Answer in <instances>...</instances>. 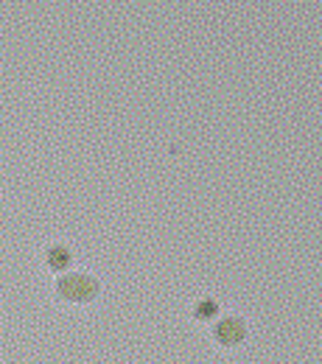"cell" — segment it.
I'll list each match as a JSON object with an SVG mask.
<instances>
[{"label":"cell","mask_w":322,"mask_h":364,"mask_svg":"<svg viewBox=\"0 0 322 364\" xmlns=\"http://www.w3.org/2000/svg\"><path fill=\"white\" fill-rule=\"evenodd\" d=\"M56 294L68 303H92L101 294V283L85 269H68L56 277Z\"/></svg>","instance_id":"1"},{"label":"cell","mask_w":322,"mask_h":364,"mask_svg":"<svg viewBox=\"0 0 322 364\" xmlns=\"http://www.w3.org/2000/svg\"><path fill=\"white\" fill-rule=\"evenodd\" d=\"M247 336H249V325H247V319L238 317V314L222 317L213 325V339L222 348H238V345L247 342Z\"/></svg>","instance_id":"2"},{"label":"cell","mask_w":322,"mask_h":364,"mask_svg":"<svg viewBox=\"0 0 322 364\" xmlns=\"http://www.w3.org/2000/svg\"><path fill=\"white\" fill-rule=\"evenodd\" d=\"M45 264L56 274L68 272V269L73 267V252H70L68 247H62V244H53V247L45 252Z\"/></svg>","instance_id":"3"},{"label":"cell","mask_w":322,"mask_h":364,"mask_svg":"<svg viewBox=\"0 0 322 364\" xmlns=\"http://www.w3.org/2000/svg\"><path fill=\"white\" fill-rule=\"evenodd\" d=\"M210 314H219V306L213 300H202L196 306V319H210Z\"/></svg>","instance_id":"4"}]
</instances>
